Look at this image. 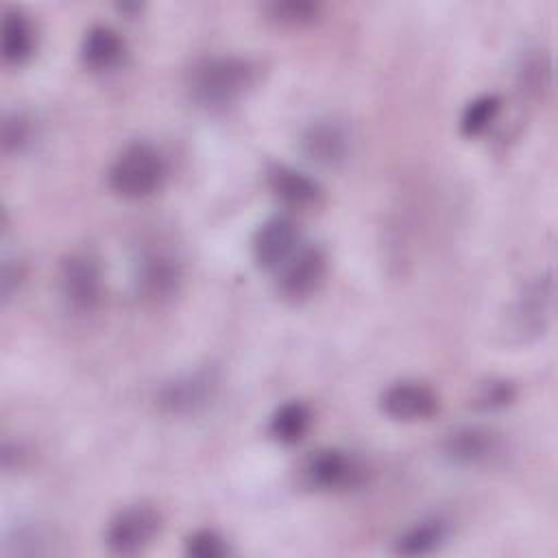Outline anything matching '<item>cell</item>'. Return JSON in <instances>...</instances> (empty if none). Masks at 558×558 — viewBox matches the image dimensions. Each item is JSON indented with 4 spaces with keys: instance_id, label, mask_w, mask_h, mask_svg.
Listing matches in <instances>:
<instances>
[{
    "instance_id": "11",
    "label": "cell",
    "mask_w": 558,
    "mask_h": 558,
    "mask_svg": "<svg viewBox=\"0 0 558 558\" xmlns=\"http://www.w3.org/2000/svg\"><path fill=\"white\" fill-rule=\"evenodd\" d=\"M135 286L144 299L161 301L177 292L181 268L172 253L163 248H144L135 262Z\"/></svg>"
},
{
    "instance_id": "5",
    "label": "cell",
    "mask_w": 558,
    "mask_h": 558,
    "mask_svg": "<svg viewBox=\"0 0 558 558\" xmlns=\"http://www.w3.org/2000/svg\"><path fill=\"white\" fill-rule=\"evenodd\" d=\"M59 292L74 312H92L102 296V272L94 255L70 253L59 264Z\"/></svg>"
},
{
    "instance_id": "20",
    "label": "cell",
    "mask_w": 558,
    "mask_h": 558,
    "mask_svg": "<svg viewBox=\"0 0 558 558\" xmlns=\"http://www.w3.org/2000/svg\"><path fill=\"white\" fill-rule=\"evenodd\" d=\"M268 20L283 28H301L312 24L318 17L320 7L316 2L305 0H283V2H270L264 7Z\"/></svg>"
},
{
    "instance_id": "6",
    "label": "cell",
    "mask_w": 558,
    "mask_h": 558,
    "mask_svg": "<svg viewBox=\"0 0 558 558\" xmlns=\"http://www.w3.org/2000/svg\"><path fill=\"white\" fill-rule=\"evenodd\" d=\"M327 275V255L320 246L307 244L299 246L279 266V294L292 303L312 296Z\"/></svg>"
},
{
    "instance_id": "19",
    "label": "cell",
    "mask_w": 558,
    "mask_h": 558,
    "mask_svg": "<svg viewBox=\"0 0 558 558\" xmlns=\"http://www.w3.org/2000/svg\"><path fill=\"white\" fill-rule=\"evenodd\" d=\"M501 109V100L499 96L495 94H484V96H477L473 98L464 111H462V118H460V131L469 137H475V135H482L497 118Z\"/></svg>"
},
{
    "instance_id": "10",
    "label": "cell",
    "mask_w": 558,
    "mask_h": 558,
    "mask_svg": "<svg viewBox=\"0 0 558 558\" xmlns=\"http://www.w3.org/2000/svg\"><path fill=\"white\" fill-rule=\"evenodd\" d=\"M299 248V225L290 216H272L253 235V259L262 270L279 268Z\"/></svg>"
},
{
    "instance_id": "15",
    "label": "cell",
    "mask_w": 558,
    "mask_h": 558,
    "mask_svg": "<svg viewBox=\"0 0 558 558\" xmlns=\"http://www.w3.org/2000/svg\"><path fill=\"white\" fill-rule=\"evenodd\" d=\"M124 57L122 37L109 26H94L81 41V61L92 72H107Z\"/></svg>"
},
{
    "instance_id": "9",
    "label": "cell",
    "mask_w": 558,
    "mask_h": 558,
    "mask_svg": "<svg viewBox=\"0 0 558 558\" xmlns=\"http://www.w3.org/2000/svg\"><path fill=\"white\" fill-rule=\"evenodd\" d=\"M379 405L392 421L414 423L425 421L438 412V395L423 381L401 379L381 392Z\"/></svg>"
},
{
    "instance_id": "14",
    "label": "cell",
    "mask_w": 558,
    "mask_h": 558,
    "mask_svg": "<svg viewBox=\"0 0 558 558\" xmlns=\"http://www.w3.org/2000/svg\"><path fill=\"white\" fill-rule=\"evenodd\" d=\"M301 148L312 161L320 166H336L347 157L349 137L340 124L331 120H318L305 129Z\"/></svg>"
},
{
    "instance_id": "24",
    "label": "cell",
    "mask_w": 558,
    "mask_h": 558,
    "mask_svg": "<svg viewBox=\"0 0 558 558\" xmlns=\"http://www.w3.org/2000/svg\"><path fill=\"white\" fill-rule=\"evenodd\" d=\"M20 270H17V266H11L9 262L4 264V268H2V296H4V301L7 299H11V294H13V290L17 288V283H20Z\"/></svg>"
},
{
    "instance_id": "22",
    "label": "cell",
    "mask_w": 558,
    "mask_h": 558,
    "mask_svg": "<svg viewBox=\"0 0 558 558\" xmlns=\"http://www.w3.org/2000/svg\"><path fill=\"white\" fill-rule=\"evenodd\" d=\"M185 554L192 558H222L229 554V545L214 530H196L185 538Z\"/></svg>"
},
{
    "instance_id": "8",
    "label": "cell",
    "mask_w": 558,
    "mask_h": 558,
    "mask_svg": "<svg viewBox=\"0 0 558 558\" xmlns=\"http://www.w3.org/2000/svg\"><path fill=\"white\" fill-rule=\"evenodd\" d=\"M442 451L456 464L477 466L499 458L504 453V440L490 427L462 425L445 436Z\"/></svg>"
},
{
    "instance_id": "2",
    "label": "cell",
    "mask_w": 558,
    "mask_h": 558,
    "mask_svg": "<svg viewBox=\"0 0 558 558\" xmlns=\"http://www.w3.org/2000/svg\"><path fill=\"white\" fill-rule=\"evenodd\" d=\"M163 179L166 161L161 153L146 142H133L122 148L109 168V187L129 201L155 194Z\"/></svg>"
},
{
    "instance_id": "16",
    "label": "cell",
    "mask_w": 558,
    "mask_h": 558,
    "mask_svg": "<svg viewBox=\"0 0 558 558\" xmlns=\"http://www.w3.org/2000/svg\"><path fill=\"white\" fill-rule=\"evenodd\" d=\"M35 48V31L31 20L17 11L9 9L2 15V59L9 65L24 63Z\"/></svg>"
},
{
    "instance_id": "12",
    "label": "cell",
    "mask_w": 558,
    "mask_h": 558,
    "mask_svg": "<svg viewBox=\"0 0 558 558\" xmlns=\"http://www.w3.org/2000/svg\"><path fill=\"white\" fill-rule=\"evenodd\" d=\"M216 386H218V379L211 371L187 373L183 377L168 381L159 390L157 401L170 414H190L205 408L211 401Z\"/></svg>"
},
{
    "instance_id": "17",
    "label": "cell",
    "mask_w": 558,
    "mask_h": 558,
    "mask_svg": "<svg viewBox=\"0 0 558 558\" xmlns=\"http://www.w3.org/2000/svg\"><path fill=\"white\" fill-rule=\"evenodd\" d=\"M310 425H312L310 408L301 401H288L272 412L268 432L281 445H296L305 438Z\"/></svg>"
},
{
    "instance_id": "23",
    "label": "cell",
    "mask_w": 558,
    "mask_h": 558,
    "mask_svg": "<svg viewBox=\"0 0 558 558\" xmlns=\"http://www.w3.org/2000/svg\"><path fill=\"white\" fill-rule=\"evenodd\" d=\"M31 140V120L24 113H11L2 124V144L7 150H22Z\"/></svg>"
},
{
    "instance_id": "3",
    "label": "cell",
    "mask_w": 558,
    "mask_h": 558,
    "mask_svg": "<svg viewBox=\"0 0 558 558\" xmlns=\"http://www.w3.org/2000/svg\"><path fill=\"white\" fill-rule=\"evenodd\" d=\"M554 279L551 272H545L536 279H532L521 294L517 296V301L512 303L510 312H508V333L517 340V342H527L538 338L554 314Z\"/></svg>"
},
{
    "instance_id": "18",
    "label": "cell",
    "mask_w": 558,
    "mask_h": 558,
    "mask_svg": "<svg viewBox=\"0 0 558 558\" xmlns=\"http://www.w3.org/2000/svg\"><path fill=\"white\" fill-rule=\"evenodd\" d=\"M447 538V525L440 519H425L405 530L397 538V554L403 556H423L438 549Z\"/></svg>"
},
{
    "instance_id": "13",
    "label": "cell",
    "mask_w": 558,
    "mask_h": 558,
    "mask_svg": "<svg viewBox=\"0 0 558 558\" xmlns=\"http://www.w3.org/2000/svg\"><path fill=\"white\" fill-rule=\"evenodd\" d=\"M266 183L281 203L294 209L314 207L323 196L320 185L312 177L283 163H275L266 170Z\"/></svg>"
},
{
    "instance_id": "4",
    "label": "cell",
    "mask_w": 558,
    "mask_h": 558,
    "mask_svg": "<svg viewBox=\"0 0 558 558\" xmlns=\"http://www.w3.org/2000/svg\"><path fill=\"white\" fill-rule=\"evenodd\" d=\"M159 530L161 514L148 504H133L113 514L105 532V543L113 554L133 556L146 549Z\"/></svg>"
},
{
    "instance_id": "21",
    "label": "cell",
    "mask_w": 558,
    "mask_h": 558,
    "mask_svg": "<svg viewBox=\"0 0 558 558\" xmlns=\"http://www.w3.org/2000/svg\"><path fill=\"white\" fill-rule=\"evenodd\" d=\"M514 386L508 379H488L475 392L473 405L480 410H501L514 401Z\"/></svg>"
},
{
    "instance_id": "7",
    "label": "cell",
    "mask_w": 558,
    "mask_h": 558,
    "mask_svg": "<svg viewBox=\"0 0 558 558\" xmlns=\"http://www.w3.org/2000/svg\"><path fill=\"white\" fill-rule=\"evenodd\" d=\"M303 475L312 488L344 490L360 484L364 469L342 449H318L305 460Z\"/></svg>"
},
{
    "instance_id": "1",
    "label": "cell",
    "mask_w": 558,
    "mask_h": 558,
    "mask_svg": "<svg viewBox=\"0 0 558 558\" xmlns=\"http://www.w3.org/2000/svg\"><path fill=\"white\" fill-rule=\"evenodd\" d=\"M257 68L240 57H209L190 72V94L207 109H222L240 100L255 83Z\"/></svg>"
}]
</instances>
